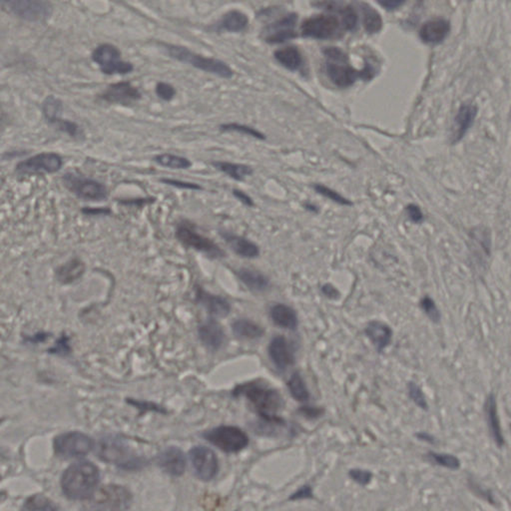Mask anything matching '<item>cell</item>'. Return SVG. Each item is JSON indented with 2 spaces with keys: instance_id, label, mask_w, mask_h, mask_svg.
I'll return each instance as SVG.
<instances>
[{
  "instance_id": "1",
  "label": "cell",
  "mask_w": 511,
  "mask_h": 511,
  "mask_svg": "<svg viewBox=\"0 0 511 511\" xmlns=\"http://www.w3.org/2000/svg\"><path fill=\"white\" fill-rule=\"evenodd\" d=\"M235 397L247 398L256 411L267 423L283 425L284 420L278 416L284 406V400L275 388H269L260 381L249 382L236 386L233 391Z\"/></svg>"
},
{
  "instance_id": "2",
  "label": "cell",
  "mask_w": 511,
  "mask_h": 511,
  "mask_svg": "<svg viewBox=\"0 0 511 511\" xmlns=\"http://www.w3.org/2000/svg\"><path fill=\"white\" fill-rule=\"evenodd\" d=\"M98 481L97 467L88 462H77L62 476V490L69 498L81 501L92 496Z\"/></svg>"
},
{
  "instance_id": "3",
  "label": "cell",
  "mask_w": 511,
  "mask_h": 511,
  "mask_svg": "<svg viewBox=\"0 0 511 511\" xmlns=\"http://www.w3.org/2000/svg\"><path fill=\"white\" fill-rule=\"evenodd\" d=\"M164 45L165 49L167 50L169 56L175 59V61L188 64V65L193 66L196 69H199V70L204 71V72L209 73V74L224 78V79H231L234 76L233 69L230 68L226 62L220 61V59L205 57L203 55L191 52L185 46L176 45Z\"/></svg>"
},
{
  "instance_id": "4",
  "label": "cell",
  "mask_w": 511,
  "mask_h": 511,
  "mask_svg": "<svg viewBox=\"0 0 511 511\" xmlns=\"http://www.w3.org/2000/svg\"><path fill=\"white\" fill-rule=\"evenodd\" d=\"M132 496L125 487L108 485L94 492L88 503V511H126Z\"/></svg>"
},
{
  "instance_id": "5",
  "label": "cell",
  "mask_w": 511,
  "mask_h": 511,
  "mask_svg": "<svg viewBox=\"0 0 511 511\" xmlns=\"http://www.w3.org/2000/svg\"><path fill=\"white\" fill-rule=\"evenodd\" d=\"M91 58L105 75H127L134 70V65L131 62L122 58L119 48L110 43H103L94 48Z\"/></svg>"
},
{
  "instance_id": "6",
  "label": "cell",
  "mask_w": 511,
  "mask_h": 511,
  "mask_svg": "<svg viewBox=\"0 0 511 511\" xmlns=\"http://www.w3.org/2000/svg\"><path fill=\"white\" fill-rule=\"evenodd\" d=\"M0 4L9 15L31 22H46L53 13L52 2L43 0H10Z\"/></svg>"
},
{
  "instance_id": "7",
  "label": "cell",
  "mask_w": 511,
  "mask_h": 511,
  "mask_svg": "<svg viewBox=\"0 0 511 511\" xmlns=\"http://www.w3.org/2000/svg\"><path fill=\"white\" fill-rule=\"evenodd\" d=\"M62 182L69 192L84 201H105L109 195L104 184L82 175L66 173L62 178Z\"/></svg>"
},
{
  "instance_id": "8",
  "label": "cell",
  "mask_w": 511,
  "mask_h": 511,
  "mask_svg": "<svg viewBox=\"0 0 511 511\" xmlns=\"http://www.w3.org/2000/svg\"><path fill=\"white\" fill-rule=\"evenodd\" d=\"M205 439L221 450L228 453H239L247 448L249 437L237 427L222 425L204 434Z\"/></svg>"
},
{
  "instance_id": "9",
  "label": "cell",
  "mask_w": 511,
  "mask_h": 511,
  "mask_svg": "<svg viewBox=\"0 0 511 511\" xmlns=\"http://www.w3.org/2000/svg\"><path fill=\"white\" fill-rule=\"evenodd\" d=\"M97 453L101 459L126 469H134L140 464L139 459L132 450L120 439L114 437L101 439L97 444Z\"/></svg>"
},
{
  "instance_id": "10",
  "label": "cell",
  "mask_w": 511,
  "mask_h": 511,
  "mask_svg": "<svg viewBox=\"0 0 511 511\" xmlns=\"http://www.w3.org/2000/svg\"><path fill=\"white\" fill-rule=\"evenodd\" d=\"M62 167H63V159L58 153L42 152L20 161L15 166V172L22 176L53 174L61 171Z\"/></svg>"
},
{
  "instance_id": "11",
  "label": "cell",
  "mask_w": 511,
  "mask_h": 511,
  "mask_svg": "<svg viewBox=\"0 0 511 511\" xmlns=\"http://www.w3.org/2000/svg\"><path fill=\"white\" fill-rule=\"evenodd\" d=\"M176 237L183 245L195 249L214 259L223 258L225 256L222 249L216 245L210 239L198 233L196 231L195 226L189 221H182L181 223H179L177 226Z\"/></svg>"
},
{
  "instance_id": "12",
  "label": "cell",
  "mask_w": 511,
  "mask_h": 511,
  "mask_svg": "<svg viewBox=\"0 0 511 511\" xmlns=\"http://www.w3.org/2000/svg\"><path fill=\"white\" fill-rule=\"evenodd\" d=\"M340 19L335 15H319L304 20L301 34L304 38L326 40L337 34L340 29Z\"/></svg>"
},
{
  "instance_id": "13",
  "label": "cell",
  "mask_w": 511,
  "mask_h": 511,
  "mask_svg": "<svg viewBox=\"0 0 511 511\" xmlns=\"http://www.w3.org/2000/svg\"><path fill=\"white\" fill-rule=\"evenodd\" d=\"M92 448L93 441L91 437L81 432H66L57 437L54 441L55 453L65 459L85 455Z\"/></svg>"
},
{
  "instance_id": "14",
  "label": "cell",
  "mask_w": 511,
  "mask_h": 511,
  "mask_svg": "<svg viewBox=\"0 0 511 511\" xmlns=\"http://www.w3.org/2000/svg\"><path fill=\"white\" fill-rule=\"evenodd\" d=\"M298 15L297 13H289L283 16L277 22L271 23L264 29L265 41L270 45H280L298 38L296 31Z\"/></svg>"
},
{
  "instance_id": "15",
  "label": "cell",
  "mask_w": 511,
  "mask_h": 511,
  "mask_svg": "<svg viewBox=\"0 0 511 511\" xmlns=\"http://www.w3.org/2000/svg\"><path fill=\"white\" fill-rule=\"evenodd\" d=\"M190 459L198 478L209 481L216 478L219 462L215 453L205 446H197L190 451Z\"/></svg>"
},
{
  "instance_id": "16",
  "label": "cell",
  "mask_w": 511,
  "mask_h": 511,
  "mask_svg": "<svg viewBox=\"0 0 511 511\" xmlns=\"http://www.w3.org/2000/svg\"><path fill=\"white\" fill-rule=\"evenodd\" d=\"M99 97L110 104L129 106L141 100L142 93L132 83L121 81L110 84Z\"/></svg>"
},
{
  "instance_id": "17",
  "label": "cell",
  "mask_w": 511,
  "mask_h": 511,
  "mask_svg": "<svg viewBox=\"0 0 511 511\" xmlns=\"http://www.w3.org/2000/svg\"><path fill=\"white\" fill-rule=\"evenodd\" d=\"M269 356L276 368L285 370L294 363V354L291 345L284 336L272 338L268 347Z\"/></svg>"
},
{
  "instance_id": "18",
  "label": "cell",
  "mask_w": 511,
  "mask_h": 511,
  "mask_svg": "<svg viewBox=\"0 0 511 511\" xmlns=\"http://www.w3.org/2000/svg\"><path fill=\"white\" fill-rule=\"evenodd\" d=\"M326 73L329 79L340 88L353 86L361 72L352 68L347 62L327 61Z\"/></svg>"
},
{
  "instance_id": "19",
  "label": "cell",
  "mask_w": 511,
  "mask_h": 511,
  "mask_svg": "<svg viewBox=\"0 0 511 511\" xmlns=\"http://www.w3.org/2000/svg\"><path fill=\"white\" fill-rule=\"evenodd\" d=\"M450 32V22L443 18H434L423 23L420 29V38L427 45H437L443 42Z\"/></svg>"
},
{
  "instance_id": "20",
  "label": "cell",
  "mask_w": 511,
  "mask_h": 511,
  "mask_svg": "<svg viewBox=\"0 0 511 511\" xmlns=\"http://www.w3.org/2000/svg\"><path fill=\"white\" fill-rule=\"evenodd\" d=\"M199 338L202 344L210 351L216 352L224 345V329L216 320L209 319L199 327Z\"/></svg>"
},
{
  "instance_id": "21",
  "label": "cell",
  "mask_w": 511,
  "mask_h": 511,
  "mask_svg": "<svg viewBox=\"0 0 511 511\" xmlns=\"http://www.w3.org/2000/svg\"><path fill=\"white\" fill-rule=\"evenodd\" d=\"M478 116V107L473 104H462L455 115L453 143H457L466 136Z\"/></svg>"
},
{
  "instance_id": "22",
  "label": "cell",
  "mask_w": 511,
  "mask_h": 511,
  "mask_svg": "<svg viewBox=\"0 0 511 511\" xmlns=\"http://www.w3.org/2000/svg\"><path fill=\"white\" fill-rule=\"evenodd\" d=\"M196 300L200 305L203 306L212 316L225 317L231 312V305L225 298L207 293L204 290H197Z\"/></svg>"
},
{
  "instance_id": "23",
  "label": "cell",
  "mask_w": 511,
  "mask_h": 511,
  "mask_svg": "<svg viewBox=\"0 0 511 511\" xmlns=\"http://www.w3.org/2000/svg\"><path fill=\"white\" fill-rule=\"evenodd\" d=\"M365 333L379 353H382L384 349L390 346L391 338H393V330L388 324L379 321L368 323Z\"/></svg>"
},
{
  "instance_id": "24",
  "label": "cell",
  "mask_w": 511,
  "mask_h": 511,
  "mask_svg": "<svg viewBox=\"0 0 511 511\" xmlns=\"http://www.w3.org/2000/svg\"><path fill=\"white\" fill-rule=\"evenodd\" d=\"M159 464L163 471L171 475H182L185 471V457L179 448H169L161 453L159 457Z\"/></svg>"
},
{
  "instance_id": "25",
  "label": "cell",
  "mask_w": 511,
  "mask_h": 511,
  "mask_svg": "<svg viewBox=\"0 0 511 511\" xmlns=\"http://www.w3.org/2000/svg\"><path fill=\"white\" fill-rule=\"evenodd\" d=\"M221 235H222L223 239L227 242L230 248L237 255L247 258V259H255V258L259 257L260 249L254 242L248 240L247 238H244V237L238 236V235L230 233V232H222Z\"/></svg>"
},
{
  "instance_id": "26",
  "label": "cell",
  "mask_w": 511,
  "mask_h": 511,
  "mask_svg": "<svg viewBox=\"0 0 511 511\" xmlns=\"http://www.w3.org/2000/svg\"><path fill=\"white\" fill-rule=\"evenodd\" d=\"M270 316L273 323L286 330H297L299 326L298 315L296 310L285 304H276L270 310Z\"/></svg>"
},
{
  "instance_id": "27",
  "label": "cell",
  "mask_w": 511,
  "mask_h": 511,
  "mask_svg": "<svg viewBox=\"0 0 511 511\" xmlns=\"http://www.w3.org/2000/svg\"><path fill=\"white\" fill-rule=\"evenodd\" d=\"M237 277L249 290L257 293L266 291L270 287V280L261 272L253 269L242 268L236 272Z\"/></svg>"
},
{
  "instance_id": "28",
  "label": "cell",
  "mask_w": 511,
  "mask_h": 511,
  "mask_svg": "<svg viewBox=\"0 0 511 511\" xmlns=\"http://www.w3.org/2000/svg\"><path fill=\"white\" fill-rule=\"evenodd\" d=\"M249 24L248 15L240 10L228 11L218 22V29L228 32H241L247 29Z\"/></svg>"
},
{
  "instance_id": "29",
  "label": "cell",
  "mask_w": 511,
  "mask_h": 511,
  "mask_svg": "<svg viewBox=\"0 0 511 511\" xmlns=\"http://www.w3.org/2000/svg\"><path fill=\"white\" fill-rule=\"evenodd\" d=\"M485 413H487V423L490 434L494 439L497 446H503L504 439L501 432V423H499L498 414H497L496 400L494 395H490L485 404Z\"/></svg>"
},
{
  "instance_id": "30",
  "label": "cell",
  "mask_w": 511,
  "mask_h": 511,
  "mask_svg": "<svg viewBox=\"0 0 511 511\" xmlns=\"http://www.w3.org/2000/svg\"><path fill=\"white\" fill-rule=\"evenodd\" d=\"M232 331L241 340H257L263 337L265 331L261 326L249 319H238L232 324Z\"/></svg>"
},
{
  "instance_id": "31",
  "label": "cell",
  "mask_w": 511,
  "mask_h": 511,
  "mask_svg": "<svg viewBox=\"0 0 511 511\" xmlns=\"http://www.w3.org/2000/svg\"><path fill=\"white\" fill-rule=\"evenodd\" d=\"M276 61L290 71L299 70L303 65V56L296 46H287L274 53Z\"/></svg>"
},
{
  "instance_id": "32",
  "label": "cell",
  "mask_w": 511,
  "mask_h": 511,
  "mask_svg": "<svg viewBox=\"0 0 511 511\" xmlns=\"http://www.w3.org/2000/svg\"><path fill=\"white\" fill-rule=\"evenodd\" d=\"M361 13H363V22L365 31L368 34H376L383 29L384 20L381 13L376 8L370 6L365 2L360 3Z\"/></svg>"
},
{
  "instance_id": "33",
  "label": "cell",
  "mask_w": 511,
  "mask_h": 511,
  "mask_svg": "<svg viewBox=\"0 0 511 511\" xmlns=\"http://www.w3.org/2000/svg\"><path fill=\"white\" fill-rule=\"evenodd\" d=\"M212 165L219 171L236 181H244L246 177L253 174L252 168L248 165L226 162V161H215V162H212Z\"/></svg>"
},
{
  "instance_id": "34",
  "label": "cell",
  "mask_w": 511,
  "mask_h": 511,
  "mask_svg": "<svg viewBox=\"0 0 511 511\" xmlns=\"http://www.w3.org/2000/svg\"><path fill=\"white\" fill-rule=\"evenodd\" d=\"M290 393L297 402H307L310 400V391L306 384L305 379L301 376L300 372H296L292 375L287 383Z\"/></svg>"
},
{
  "instance_id": "35",
  "label": "cell",
  "mask_w": 511,
  "mask_h": 511,
  "mask_svg": "<svg viewBox=\"0 0 511 511\" xmlns=\"http://www.w3.org/2000/svg\"><path fill=\"white\" fill-rule=\"evenodd\" d=\"M153 160L158 165L169 168V169L187 170L192 167V162L188 158L171 153L158 154L153 158Z\"/></svg>"
},
{
  "instance_id": "36",
  "label": "cell",
  "mask_w": 511,
  "mask_h": 511,
  "mask_svg": "<svg viewBox=\"0 0 511 511\" xmlns=\"http://www.w3.org/2000/svg\"><path fill=\"white\" fill-rule=\"evenodd\" d=\"M84 272V266L81 261L78 260H72L68 262L57 270V278L63 284H69V283L74 282L78 278L81 277Z\"/></svg>"
},
{
  "instance_id": "37",
  "label": "cell",
  "mask_w": 511,
  "mask_h": 511,
  "mask_svg": "<svg viewBox=\"0 0 511 511\" xmlns=\"http://www.w3.org/2000/svg\"><path fill=\"white\" fill-rule=\"evenodd\" d=\"M62 112H63V103L61 99L53 95L47 96L45 99L42 102V114L48 123L52 125L55 121L62 118Z\"/></svg>"
},
{
  "instance_id": "38",
  "label": "cell",
  "mask_w": 511,
  "mask_h": 511,
  "mask_svg": "<svg viewBox=\"0 0 511 511\" xmlns=\"http://www.w3.org/2000/svg\"><path fill=\"white\" fill-rule=\"evenodd\" d=\"M22 511H61L50 499L43 496L29 497L23 504Z\"/></svg>"
},
{
  "instance_id": "39",
  "label": "cell",
  "mask_w": 511,
  "mask_h": 511,
  "mask_svg": "<svg viewBox=\"0 0 511 511\" xmlns=\"http://www.w3.org/2000/svg\"><path fill=\"white\" fill-rule=\"evenodd\" d=\"M220 129L224 131V132H237L240 133V134L250 136V137L256 138V139H266V136L263 133L260 132V131H258L257 129L250 127V126L247 125H242V124L239 123L222 124L220 126Z\"/></svg>"
},
{
  "instance_id": "40",
  "label": "cell",
  "mask_w": 511,
  "mask_h": 511,
  "mask_svg": "<svg viewBox=\"0 0 511 511\" xmlns=\"http://www.w3.org/2000/svg\"><path fill=\"white\" fill-rule=\"evenodd\" d=\"M313 188L316 191L317 194L323 196V197L328 198L331 201L335 202L342 206H352L353 202L349 201V199L345 198L344 196L340 195L337 191L333 190V189L327 187V186L322 185V184H316L313 185Z\"/></svg>"
},
{
  "instance_id": "41",
  "label": "cell",
  "mask_w": 511,
  "mask_h": 511,
  "mask_svg": "<svg viewBox=\"0 0 511 511\" xmlns=\"http://www.w3.org/2000/svg\"><path fill=\"white\" fill-rule=\"evenodd\" d=\"M429 457L432 462L450 469H459L460 466L459 459L453 455L448 453H430Z\"/></svg>"
},
{
  "instance_id": "42",
  "label": "cell",
  "mask_w": 511,
  "mask_h": 511,
  "mask_svg": "<svg viewBox=\"0 0 511 511\" xmlns=\"http://www.w3.org/2000/svg\"><path fill=\"white\" fill-rule=\"evenodd\" d=\"M52 125H54L61 132L70 136L71 138H80L83 136L81 127L75 122L68 120V119H58Z\"/></svg>"
},
{
  "instance_id": "43",
  "label": "cell",
  "mask_w": 511,
  "mask_h": 511,
  "mask_svg": "<svg viewBox=\"0 0 511 511\" xmlns=\"http://www.w3.org/2000/svg\"><path fill=\"white\" fill-rule=\"evenodd\" d=\"M343 26L347 31H354L358 25L359 16L356 9L351 6H344L340 10Z\"/></svg>"
},
{
  "instance_id": "44",
  "label": "cell",
  "mask_w": 511,
  "mask_h": 511,
  "mask_svg": "<svg viewBox=\"0 0 511 511\" xmlns=\"http://www.w3.org/2000/svg\"><path fill=\"white\" fill-rule=\"evenodd\" d=\"M420 308L421 310L425 312V314L429 317L430 321L434 323H439L441 320V313H439V308H437L436 303L429 296L423 297L420 300Z\"/></svg>"
},
{
  "instance_id": "45",
  "label": "cell",
  "mask_w": 511,
  "mask_h": 511,
  "mask_svg": "<svg viewBox=\"0 0 511 511\" xmlns=\"http://www.w3.org/2000/svg\"><path fill=\"white\" fill-rule=\"evenodd\" d=\"M155 93L161 100L169 102V101L173 100L177 91L173 85L170 84V83L160 81L156 84Z\"/></svg>"
},
{
  "instance_id": "46",
  "label": "cell",
  "mask_w": 511,
  "mask_h": 511,
  "mask_svg": "<svg viewBox=\"0 0 511 511\" xmlns=\"http://www.w3.org/2000/svg\"><path fill=\"white\" fill-rule=\"evenodd\" d=\"M409 390V398L413 400L414 404L416 406L420 407V409H427V402L425 400V393H423L420 386L414 383H409L407 386Z\"/></svg>"
},
{
  "instance_id": "47",
  "label": "cell",
  "mask_w": 511,
  "mask_h": 511,
  "mask_svg": "<svg viewBox=\"0 0 511 511\" xmlns=\"http://www.w3.org/2000/svg\"><path fill=\"white\" fill-rule=\"evenodd\" d=\"M324 57L327 61L331 62H347V55L338 47H327L324 50Z\"/></svg>"
},
{
  "instance_id": "48",
  "label": "cell",
  "mask_w": 511,
  "mask_h": 511,
  "mask_svg": "<svg viewBox=\"0 0 511 511\" xmlns=\"http://www.w3.org/2000/svg\"><path fill=\"white\" fill-rule=\"evenodd\" d=\"M160 181L166 184V185L173 186V187L179 189H185V190H202V187L199 184L192 183V182L176 180V179L170 178H162Z\"/></svg>"
},
{
  "instance_id": "49",
  "label": "cell",
  "mask_w": 511,
  "mask_h": 511,
  "mask_svg": "<svg viewBox=\"0 0 511 511\" xmlns=\"http://www.w3.org/2000/svg\"><path fill=\"white\" fill-rule=\"evenodd\" d=\"M349 476H351L352 480L356 481V483L365 487V485H368V483L370 482V480H372V474L368 471L356 469H352V471H349Z\"/></svg>"
},
{
  "instance_id": "50",
  "label": "cell",
  "mask_w": 511,
  "mask_h": 511,
  "mask_svg": "<svg viewBox=\"0 0 511 511\" xmlns=\"http://www.w3.org/2000/svg\"><path fill=\"white\" fill-rule=\"evenodd\" d=\"M406 211L407 216H409V220H411V222L416 223V224H420V223L423 222V214L418 205H407Z\"/></svg>"
},
{
  "instance_id": "51",
  "label": "cell",
  "mask_w": 511,
  "mask_h": 511,
  "mask_svg": "<svg viewBox=\"0 0 511 511\" xmlns=\"http://www.w3.org/2000/svg\"><path fill=\"white\" fill-rule=\"evenodd\" d=\"M300 413L307 418H317L324 414V411L320 407H301Z\"/></svg>"
},
{
  "instance_id": "52",
  "label": "cell",
  "mask_w": 511,
  "mask_h": 511,
  "mask_svg": "<svg viewBox=\"0 0 511 511\" xmlns=\"http://www.w3.org/2000/svg\"><path fill=\"white\" fill-rule=\"evenodd\" d=\"M310 497H313V490L308 485H305V487H301V489L297 490L293 496L290 497V499L291 501H300V499H307L310 498Z\"/></svg>"
},
{
  "instance_id": "53",
  "label": "cell",
  "mask_w": 511,
  "mask_h": 511,
  "mask_svg": "<svg viewBox=\"0 0 511 511\" xmlns=\"http://www.w3.org/2000/svg\"><path fill=\"white\" fill-rule=\"evenodd\" d=\"M322 292H323V294L327 298L331 299V300H337L340 296L337 288L333 286L330 283L324 285L323 288H322Z\"/></svg>"
},
{
  "instance_id": "54",
  "label": "cell",
  "mask_w": 511,
  "mask_h": 511,
  "mask_svg": "<svg viewBox=\"0 0 511 511\" xmlns=\"http://www.w3.org/2000/svg\"><path fill=\"white\" fill-rule=\"evenodd\" d=\"M233 195L235 196V197L237 198V199L239 200V201L242 202V203H243L244 205H246V206H254V201H253L252 198H251L250 196L246 194L245 192H243V191L238 190V189H235V190H233Z\"/></svg>"
},
{
  "instance_id": "55",
  "label": "cell",
  "mask_w": 511,
  "mask_h": 511,
  "mask_svg": "<svg viewBox=\"0 0 511 511\" xmlns=\"http://www.w3.org/2000/svg\"><path fill=\"white\" fill-rule=\"evenodd\" d=\"M379 4L383 6L386 10H395V9L400 8V6H404V1L402 0H386V1H379Z\"/></svg>"
},
{
  "instance_id": "56",
  "label": "cell",
  "mask_w": 511,
  "mask_h": 511,
  "mask_svg": "<svg viewBox=\"0 0 511 511\" xmlns=\"http://www.w3.org/2000/svg\"><path fill=\"white\" fill-rule=\"evenodd\" d=\"M306 208L308 209V210L312 211V212H317V207L316 206H312L310 204L306 205Z\"/></svg>"
}]
</instances>
